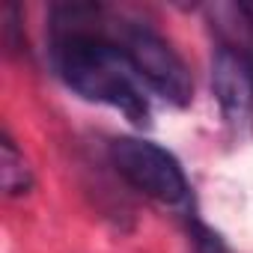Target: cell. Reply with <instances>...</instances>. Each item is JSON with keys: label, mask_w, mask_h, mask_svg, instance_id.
Here are the masks:
<instances>
[{"label": "cell", "mask_w": 253, "mask_h": 253, "mask_svg": "<svg viewBox=\"0 0 253 253\" xmlns=\"http://www.w3.org/2000/svg\"><path fill=\"white\" fill-rule=\"evenodd\" d=\"M89 6H60L51 18V63L63 84L86 101L107 104L134 125H149V95L119 42L84 27Z\"/></svg>", "instance_id": "cell-1"}, {"label": "cell", "mask_w": 253, "mask_h": 253, "mask_svg": "<svg viewBox=\"0 0 253 253\" xmlns=\"http://www.w3.org/2000/svg\"><path fill=\"white\" fill-rule=\"evenodd\" d=\"M110 164L134 191L161 206L185 209L191 203V185L179 158L152 140L116 137L110 143Z\"/></svg>", "instance_id": "cell-2"}, {"label": "cell", "mask_w": 253, "mask_h": 253, "mask_svg": "<svg viewBox=\"0 0 253 253\" xmlns=\"http://www.w3.org/2000/svg\"><path fill=\"white\" fill-rule=\"evenodd\" d=\"M119 48L131 60L140 81L149 89H155L164 101H170L176 107L191 104V98H194L191 72L164 36H158L155 30H149L143 24H125V27H119Z\"/></svg>", "instance_id": "cell-3"}, {"label": "cell", "mask_w": 253, "mask_h": 253, "mask_svg": "<svg viewBox=\"0 0 253 253\" xmlns=\"http://www.w3.org/2000/svg\"><path fill=\"white\" fill-rule=\"evenodd\" d=\"M211 92L235 140L253 137V57L235 48H217L211 57Z\"/></svg>", "instance_id": "cell-4"}, {"label": "cell", "mask_w": 253, "mask_h": 253, "mask_svg": "<svg viewBox=\"0 0 253 253\" xmlns=\"http://www.w3.org/2000/svg\"><path fill=\"white\" fill-rule=\"evenodd\" d=\"M0 182H3L6 197H21L30 194L33 188V170L9 134H3V140H0Z\"/></svg>", "instance_id": "cell-5"}, {"label": "cell", "mask_w": 253, "mask_h": 253, "mask_svg": "<svg viewBox=\"0 0 253 253\" xmlns=\"http://www.w3.org/2000/svg\"><path fill=\"white\" fill-rule=\"evenodd\" d=\"M191 235H194V250L197 253H232L229 244L206 223H194L191 226Z\"/></svg>", "instance_id": "cell-6"}]
</instances>
